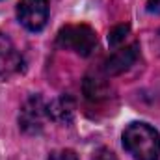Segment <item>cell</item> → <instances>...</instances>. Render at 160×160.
<instances>
[{
    "label": "cell",
    "instance_id": "6da1fadb",
    "mask_svg": "<svg viewBox=\"0 0 160 160\" xmlns=\"http://www.w3.org/2000/svg\"><path fill=\"white\" fill-rule=\"evenodd\" d=\"M123 147L134 160H158L160 132L147 123H130L123 130Z\"/></svg>",
    "mask_w": 160,
    "mask_h": 160
},
{
    "label": "cell",
    "instance_id": "7a4b0ae2",
    "mask_svg": "<svg viewBox=\"0 0 160 160\" xmlns=\"http://www.w3.org/2000/svg\"><path fill=\"white\" fill-rule=\"evenodd\" d=\"M58 47L73 50L80 56H89L97 45V34L88 24H67L58 32Z\"/></svg>",
    "mask_w": 160,
    "mask_h": 160
},
{
    "label": "cell",
    "instance_id": "3957f363",
    "mask_svg": "<svg viewBox=\"0 0 160 160\" xmlns=\"http://www.w3.org/2000/svg\"><path fill=\"white\" fill-rule=\"evenodd\" d=\"M17 19L26 30L41 32L48 21V0H19Z\"/></svg>",
    "mask_w": 160,
    "mask_h": 160
},
{
    "label": "cell",
    "instance_id": "277c9868",
    "mask_svg": "<svg viewBox=\"0 0 160 160\" xmlns=\"http://www.w3.org/2000/svg\"><path fill=\"white\" fill-rule=\"evenodd\" d=\"M48 118V110L41 95H32L21 108L19 114V127L26 134H38L43 130L45 121Z\"/></svg>",
    "mask_w": 160,
    "mask_h": 160
},
{
    "label": "cell",
    "instance_id": "5b68a950",
    "mask_svg": "<svg viewBox=\"0 0 160 160\" xmlns=\"http://www.w3.org/2000/svg\"><path fill=\"white\" fill-rule=\"evenodd\" d=\"M24 60L22 54L15 48L11 39L4 34H0V82L13 78L22 71Z\"/></svg>",
    "mask_w": 160,
    "mask_h": 160
},
{
    "label": "cell",
    "instance_id": "8992f818",
    "mask_svg": "<svg viewBox=\"0 0 160 160\" xmlns=\"http://www.w3.org/2000/svg\"><path fill=\"white\" fill-rule=\"evenodd\" d=\"M136 60H138V45L134 43V45H130V47H127V48L118 50L116 54H112V56L106 60L104 69H106L108 75H119L125 69H128Z\"/></svg>",
    "mask_w": 160,
    "mask_h": 160
},
{
    "label": "cell",
    "instance_id": "52a82bcc",
    "mask_svg": "<svg viewBox=\"0 0 160 160\" xmlns=\"http://www.w3.org/2000/svg\"><path fill=\"white\" fill-rule=\"evenodd\" d=\"M47 110H48L50 119L58 121V123H67L75 116V101L69 95H62L54 99L50 104H47Z\"/></svg>",
    "mask_w": 160,
    "mask_h": 160
},
{
    "label": "cell",
    "instance_id": "ba28073f",
    "mask_svg": "<svg viewBox=\"0 0 160 160\" xmlns=\"http://www.w3.org/2000/svg\"><path fill=\"white\" fill-rule=\"evenodd\" d=\"M130 32V26L128 24H118L116 28H112L110 30V36H108V43H110V47H119L121 43L125 41L127 38V34Z\"/></svg>",
    "mask_w": 160,
    "mask_h": 160
},
{
    "label": "cell",
    "instance_id": "9c48e42d",
    "mask_svg": "<svg viewBox=\"0 0 160 160\" xmlns=\"http://www.w3.org/2000/svg\"><path fill=\"white\" fill-rule=\"evenodd\" d=\"M48 160H78V157H77L75 151H71V149H60V151L50 153Z\"/></svg>",
    "mask_w": 160,
    "mask_h": 160
},
{
    "label": "cell",
    "instance_id": "30bf717a",
    "mask_svg": "<svg viewBox=\"0 0 160 160\" xmlns=\"http://www.w3.org/2000/svg\"><path fill=\"white\" fill-rule=\"evenodd\" d=\"M93 160H119V158H118V157H116V153H114V151H110L108 147H101V149H97V151H95Z\"/></svg>",
    "mask_w": 160,
    "mask_h": 160
},
{
    "label": "cell",
    "instance_id": "8fae6325",
    "mask_svg": "<svg viewBox=\"0 0 160 160\" xmlns=\"http://www.w3.org/2000/svg\"><path fill=\"white\" fill-rule=\"evenodd\" d=\"M147 11L160 15V0H147Z\"/></svg>",
    "mask_w": 160,
    "mask_h": 160
}]
</instances>
